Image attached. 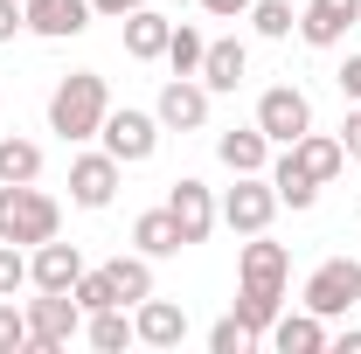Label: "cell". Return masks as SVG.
<instances>
[{"label":"cell","mask_w":361,"mask_h":354,"mask_svg":"<svg viewBox=\"0 0 361 354\" xmlns=\"http://www.w3.org/2000/svg\"><path fill=\"white\" fill-rule=\"evenodd\" d=\"M104 111H111V90H104V77H97V70H70L63 84L49 90V133L63 139V146L97 139Z\"/></svg>","instance_id":"6da1fadb"},{"label":"cell","mask_w":361,"mask_h":354,"mask_svg":"<svg viewBox=\"0 0 361 354\" xmlns=\"http://www.w3.org/2000/svg\"><path fill=\"white\" fill-rule=\"evenodd\" d=\"M63 229V209L35 181H0V243H49Z\"/></svg>","instance_id":"7a4b0ae2"},{"label":"cell","mask_w":361,"mask_h":354,"mask_svg":"<svg viewBox=\"0 0 361 354\" xmlns=\"http://www.w3.org/2000/svg\"><path fill=\"white\" fill-rule=\"evenodd\" d=\"M97 139H104V153H111L118 167H139V160H153V146H160V118L126 104V111H104Z\"/></svg>","instance_id":"3957f363"},{"label":"cell","mask_w":361,"mask_h":354,"mask_svg":"<svg viewBox=\"0 0 361 354\" xmlns=\"http://www.w3.org/2000/svg\"><path fill=\"white\" fill-rule=\"evenodd\" d=\"M77 334H84V306H77L70 292H42V299H28V348L56 354V348H70Z\"/></svg>","instance_id":"277c9868"},{"label":"cell","mask_w":361,"mask_h":354,"mask_svg":"<svg viewBox=\"0 0 361 354\" xmlns=\"http://www.w3.org/2000/svg\"><path fill=\"white\" fill-rule=\"evenodd\" d=\"M216 209H223V222L236 236H257V229H271V216H278V188H271V174H236V188H229Z\"/></svg>","instance_id":"5b68a950"},{"label":"cell","mask_w":361,"mask_h":354,"mask_svg":"<svg viewBox=\"0 0 361 354\" xmlns=\"http://www.w3.org/2000/svg\"><path fill=\"white\" fill-rule=\"evenodd\" d=\"M348 306H361V264H355V257H326V264L306 278V312L341 319Z\"/></svg>","instance_id":"8992f818"},{"label":"cell","mask_w":361,"mask_h":354,"mask_svg":"<svg viewBox=\"0 0 361 354\" xmlns=\"http://www.w3.org/2000/svg\"><path fill=\"white\" fill-rule=\"evenodd\" d=\"M257 133H264L271 146H292L299 133H313V104H306V90L271 84L264 97H257Z\"/></svg>","instance_id":"52a82bcc"},{"label":"cell","mask_w":361,"mask_h":354,"mask_svg":"<svg viewBox=\"0 0 361 354\" xmlns=\"http://www.w3.org/2000/svg\"><path fill=\"white\" fill-rule=\"evenodd\" d=\"M167 216L180 222V243H209V229L223 222V209H216V195H209L195 174H180L174 188H167Z\"/></svg>","instance_id":"ba28073f"},{"label":"cell","mask_w":361,"mask_h":354,"mask_svg":"<svg viewBox=\"0 0 361 354\" xmlns=\"http://www.w3.org/2000/svg\"><path fill=\"white\" fill-rule=\"evenodd\" d=\"M153 118H160L167 133H202V126H209V84H195V77H174V84L160 90Z\"/></svg>","instance_id":"9c48e42d"},{"label":"cell","mask_w":361,"mask_h":354,"mask_svg":"<svg viewBox=\"0 0 361 354\" xmlns=\"http://www.w3.org/2000/svg\"><path fill=\"white\" fill-rule=\"evenodd\" d=\"M118 195V160L111 153H77L70 160V202L77 209H111Z\"/></svg>","instance_id":"30bf717a"},{"label":"cell","mask_w":361,"mask_h":354,"mask_svg":"<svg viewBox=\"0 0 361 354\" xmlns=\"http://www.w3.org/2000/svg\"><path fill=\"white\" fill-rule=\"evenodd\" d=\"M77 278H84V250L77 243H56V236L35 243V257H28V285L35 292H70Z\"/></svg>","instance_id":"8fae6325"},{"label":"cell","mask_w":361,"mask_h":354,"mask_svg":"<svg viewBox=\"0 0 361 354\" xmlns=\"http://www.w3.org/2000/svg\"><path fill=\"white\" fill-rule=\"evenodd\" d=\"M236 278L243 285H257V292H285V278H292V257H285V243H271L264 229L243 243V257H236Z\"/></svg>","instance_id":"7c38bea8"},{"label":"cell","mask_w":361,"mask_h":354,"mask_svg":"<svg viewBox=\"0 0 361 354\" xmlns=\"http://www.w3.org/2000/svg\"><path fill=\"white\" fill-rule=\"evenodd\" d=\"M355 21H361V0H306V14H299V42L334 49Z\"/></svg>","instance_id":"4fadbf2b"},{"label":"cell","mask_w":361,"mask_h":354,"mask_svg":"<svg viewBox=\"0 0 361 354\" xmlns=\"http://www.w3.org/2000/svg\"><path fill=\"white\" fill-rule=\"evenodd\" d=\"M21 7H28V28L42 42H70L90 28V0H21Z\"/></svg>","instance_id":"5bb4252c"},{"label":"cell","mask_w":361,"mask_h":354,"mask_svg":"<svg viewBox=\"0 0 361 354\" xmlns=\"http://www.w3.org/2000/svg\"><path fill=\"white\" fill-rule=\"evenodd\" d=\"M133 334L146 341V348H180V341H188V312H180L174 299H139Z\"/></svg>","instance_id":"9a60e30c"},{"label":"cell","mask_w":361,"mask_h":354,"mask_svg":"<svg viewBox=\"0 0 361 354\" xmlns=\"http://www.w3.org/2000/svg\"><path fill=\"white\" fill-rule=\"evenodd\" d=\"M264 341L278 354H319V348H326V319H319V312H278Z\"/></svg>","instance_id":"2e32d148"},{"label":"cell","mask_w":361,"mask_h":354,"mask_svg":"<svg viewBox=\"0 0 361 354\" xmlns=\"http://www.w3.org/2000/svg\"><path fill=\"white\" fill-rule=\"evenodd\" d=\"M167 35H174L167 14H153V7H133V14H126V56H133V63H160V56H167Z\"/></svg>","instance_id":"e0dca14e"},{"label":"cell","mask_w":361,"mask_h":354,"mask_svg":"<svg viewBox=\"0 0 361 354\" xmlns=\"http://www.w3.org/2000/svg\"><path fill=\"white\" fill-rule=\"evenodd\" d=\"M292 160H299V167H306L319 188H326V181L348 167V146H341L334 133H299V139H292Z\"/></svg>","instance_id":"ac0fdd59"},{"label":"cell","mask_w":361,"mask_h":354,"mask_svg":"<svg viewBox=\"0 0 361 354\" xmlns=\"http://www.w3.org/2000/svg\"><path fill=\"white\" fill-rule=\"evenodd\" d=\"M216 153H223L229 174H264V167H271V139L257 133V126H243V133H223V139H216Z\"/></svg>","instance_id":"d6986e66"},{"label":"cell","mask_w":361,"mask_h":354,"mask_svg":"<svg viewBox=\"0 0 361 354\" xmlns=\"http://www.w3.org/2000/svg\"><path fill=\"white\" fill-rule=\"evenodd\" d=\"M133 243L146 250V257H174V250H188V243H180V222L167 216V209H146V216L133 222Z\"/></svg>","instance_id":"ffe728a7"},{"label":"cell","mask_w":361,"mask_h":354,"mask_svg":"<svg viewBox=\"0 0 361 354\" xmlns=\"http://www.w3.org/2000/svg\"><path fill=\"white\" fill-rule=\"evenodd\" d=\"M271 188H278V202H285V209H313V202H319V181L292 160V146H285V160L271 167Z\"/></svg>","instance_id":"44dd1931"},{"label":"cell","mask_w":361,"mask_h":354,"mask_svg":"<svg viewBox=\"0 0 361 354\" xmlns=\"http://www.w3.org/2000/svg\"><path fill=\"white\" fill-rule=\"evenodd\" d=\"M84 341L97 354H118L126 341H139V334H133V319H126V306H104V312H84Z\"/></svg>","instance_id":"7402d4cb"},{"label":"cell","mask_w":361,"mask_h":354,"mask_svg":"<svg viewBox=\"0 0 361 354\" xmlns=\"http://www.w3.org/2000/svg\"><path fill=\"white\" fill-rule=\"evenodd\" d=\"M111 285H118V299L126 306H139V299H153V257L146 250H133V257H111Z\"/></svg>","instance_id":"603a6c76"},{"label":"cell","mask_w":361,"mask_h":354,"mask_svg":"<svg viewBox=\"0 0 361 354\" xmlns=\"http://www.w3.org/2000/svg\"><path fill=\"white\" fill-rule=\"evenodd\" d=\"M202 84H209V97L243 84V42H209V56H202Z\"/></svg>","instance_id":"cb8c5ba5"},{"label":"cell","mask_w":361,"mask_h":354,"mask_svg":"<svg viewBox=\"0 0 361 354\" xmlns=\"http://www.w3.org/2000/svg\"><path fill=\"white\" fill-rule=\"evenodd\" d=\"M285 312V292H257V285H243L236 292V319L250 326V334H271V319Z\"/></svg>","instance_id":"d4e9b609"},{"label":"cell","mask_w":361,"mask_h":354,"mask_svg":"<svg viewBox=\"0 0 361 354\" xmlns=\"http://www.w3.org/2000/svg\"><path fill=\"white\" fill-rule=\"evenodd\" d=\"M42 174V146H35V139H0V181H35Z\"/></svg>","instance_id":"484cf974"},{"label":"cell","mask_w":361,"mask_h":354,"mask_svg":"<svg viewBox=\"0 0 361 354\" xmlns=\"http://www.w3.org/2000/svg\"><path fill=\"white\" fill-rule=\"evenodd\" d=\"M250 28H257L264 42H285V35L299 28V14H292V0H250Z\"/></svg>","instance_id":"4316f807"},{"label":"cell","mask_w":361,"mask_h":354,"mask_svg":"<svg viewBox=\"0 0 361 354\" xmlns=\"http://www.w3.org/2000/svg\"><path fill=\"white\" fill-rule=\"evenodd\" d=\"M202 56H209V42H202L195 28H174V35H167V70H174V77H202Z\"/></svg>","instance_id":"83f0119b"},{"label":"cell","mask_w":361,"mask_h":354,"mask_svg":"<svg viewBox=\"0 0 361 354\" xmlns=\"http://www.w3.org/2000/svg\"><path fill=\"white\" fill-rule=\"evenodd\" d=\"M70 299H77V306H84V312H104V306H126V299H118V285H111V271H84V278L70 285Z\"/></svg>","instance_id":"f1b7e54d"},{"label":"cell","mask_w":361,"mask_h":354,"mask_svg":"<svg viewBox=\"0 0 361 354\" xmlns=\"http://www.w3.org/2000/svg\"><path fill=\"white\" fill-rule=\"evenodd\" d=\"M250 348H264V334H250L236 312H229V319H216V334H209V354H250Z\"/></svg>","instance_id":"f546056e"},{"label":"cell","mask_w":361,"mask_h":354,"mask_svg":"<svg viewBox=\"0 0 361 354\" xmlns=\"http://www.w3.org/2000/svg\"><path fill=\"white\" fill-rule=\"evenodd\" d=\"M28 285V257H21V243H0V299H14Z\"/></svg>","instance_id":"4dcf8cb0"},{"label":"cell","mask_w":361,"mask_h":354,"mask_svg":"<svg viewBox=\"0 0 361 354\" xmlns=\"http://www.w3.org/2000/svg\"><path fill=\"white\" fill-rule=\"evenodd\" d=\"M28 348V312L14 306V299H0V354Z\"/></svg>","instance_id":"1f68e13d"},{"label":"cell","mask_w":361,"mask_h":354,"mask_svg":"<svg viewBox=\"0 0 361 354\" xmlns=\"http://www.w3.org/2000/svg\"><path fill=\"white\" fill-rule=\"evenodd\" d=\"M21 28H28V7L21 0H0V42H14Z\"/></svg>","instance_id":"d6a6232c"},{"label":"cell","mask_w":361,"mask_h":354,"mask_svg":"<svg viewBox=\"0 0 361 354\" xmlns=\"http://www.w3.org/2000/svg\"><path fill=\"white\" fill-rule=\"evenodd\" d=\"M341 97H348V104H361V56H348V63H341Z\"/></svg>","instance_id":"836d02e7"},{"label":"cell","mask_w":361,"mask_h":354,"mask_svg":"<svg viewBox=\"0 0 361 354\" xmlns=\"http://www.w3.org/2000/svg\"><path fill=\"white\" fill-rule=\"evenodd\" d=\"M341 146H348V160H361V104L348 111V126H341Z\"/></svg>","instance_id":"e575fe53"},{"label":"cell","mask_w":361,"mask_h":354,"mask_svg":"<svg viewBox=\"0 0 361 354\" xmlns=\"http://www.w3.org/2000/svg\"><path fill=\"white\" fill-rule=\"evenodd\" d=\"M133 7H146V0H90V14H104V21H126Z\"/></svg>","instance_id":"d590c367"},{"label":"cell","mask_w":361,"mask_h":354,"mask_svg":"<svg viewBox=\"0 0 361 354\" xmlns=\"http://www.w3.org/2000/svg\"><path fill=\"white\" fill-rule=\"evenodd\" d=\"M202 14H216V21H236V14H250V0H202Z\"/></svg>","instance_id":"8d00e7d4"},{"label":"cell","mask_w":361,"mask_h":354,"mask_svg":"<svg viewBox=\"0 0 361 354\" xmlns=\"http://www.w3.org/2000/svg\"><path fill=\"white\" fill-rule=\"evenodd\" d=\"M341 354H361V326H341V341H334Z\"/></svg>","instance_id":"74e56055"},{"label":"cell","mask_w":361,"mask_h":354,"mask_svg":"<svg viewBox=\"0 0 361 354\" xmlns=\"http://www.w3.org/2000/svg\"><path fill=\"white\" fill-rule=\"evenodd\" d=\"M0 111H7V97H0Z\"/></svg>","instance_id":"f35d334b"}]
</instances>
